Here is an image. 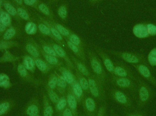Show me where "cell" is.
Masks as SVG:
<instances>
[{"label":"cell","instance_id":"27","mask_svg":"<svg viewBox=\"0 0 156 116\" xmlns=\"http://www.w3.org/2000/svg\"><path fill=\"white\" fill-rule=\"evenodd\" d=\"M57 75L58 80L57 84V87L58 91L61 94H63L66 91V89L68 86L67 82L64 79L62 75Z\"/></svg>","mask_w":156,"mask_h":116},{"label":"cell","instance_id":"8","mask_svg":"<svg viewBox=\"0 0 156 116\" xmlns=\"http://www.w3.org/2000/svg\"><path fill=\"white\" fill-rule=\"evenodd\" d=\"M132 66L144 79L156 87V78L152 75L148 65L138 64L132 65Z\"/></svg>","mask_w":156,"mask_h":116},{"label":"cell","instance_id":"33","mask_svg":"<svg viewBox=\"0 0 156 116\" xmlns=\"http://www.w3.org/2000/svg\"><path fill=\"white\" fill-rule=\"evenodd\" d=\"M16 29L15 27L10 26L4 33L2 36L3 40H12L16 36Z\"/></svg>","mask_w":156,"mask_h":116},{"label":"cell","instance_id":"49","mask_svg":"<svg viewBox=\"0 0 156 116\" xmlns=\"http://www.w3.org/2000/svg\"><path fill=\"white\" fill-rule=\"evenodd\" d=\"M63 116H74V115L71 110L66 108L63 112Z\"/></svg>","mask_w":156,"mask_h":116},{"label":"cell","instance_id":"25","mask_svg":"<svg viewBox=\"0 0 156 116\" xmlns=\"http://www.w3.org/2000/svg\"><path fill=\"white\" fill-rule=\"evenodd\" d=\"M23 65L28 71L34 72L35 68L34 59L33 57L26 55L24 57Z\"/></svg>","mask_w":156,"mask_h":116},{"label":"cell","instance_id":"7","mask_svg":"<svg viewBox=\"0 0 156 116\" xmlns=\"http://www.w3.org/2000/svg\"><path fill=\"white\" fill-rule=\"evenodd\" d=\"M112 95L117 103L127 108L128 110L135 109L133 100L125 93L118 89H114L112 90Z\"/></svg>","mask_w":156,"mask_h":116},{"label":"cell","instance_id":"18","mask_svg":"<svg viewBox=\"0 0 156 116\" xmlns=\"http://www.w3.org/2000/svg\"><path fill=\"white\" fill-rule=\"evenodd\" d=\"M97 53L102 59L104 65L106 69L110 73H112L114 68V64L107 55L101 50H97Z\"/></svg>","mask_w":156,"mask_h":116},{"label":"cell","instance_id":"51","mask_svg":"<svg viewBox=\"0 0 156 116\" xmlns=\"http://www.w3.org/2000/svg\"><path fill=\"white\" fill-rule=\"evenodd\" d=\"M6 28L7 27L0 21V33L5 32L6 31Z\"/></svg>","mask_w":156,"mask_h":116},{"label":"cell","instance_id":"45","mask_svg":"<svg viewBox=\"0 0 156 116\" xmlns=\"http://www.w3.org/2000/svg\"><path fill=\"white\" fill-rule=\"evenodd\" d=\"M126 116H146L145 112H143L142 109H134L133 110H128L126 112Z\"/></svg>","mask_w":156,"mask_h":116},{"label":"cell","instance_id":"46","mask_svg":"<svg viewBox=\"0 0 156 116\" xmlns=\"http://www.w3.org/2000/svg\"><path fill=\"white\" fill-rule=\"evenodd\" d=\"M38 10L45 15L49 16L50 15L49 8L44 3H41L38 6Z\"/></svg>","mask_w":156,"mask_h":116},{"label":"cell","instance_id":"32","mask_svg":"<svg viewBox=\"0 0 156 116\" xmlns=\"http://www.w3.org/2000/svg\"><path fill=\"white\" fill-rule=\"evenodd\" d=\"M13 104L10 101H3L0 103V116L4 115L12 108Z\"/></svg>","mask_w":156,"mask_h":116},{"label":"cell","instance_id":"24","mask_svg":"<svg viewBox=\"0 0 156 116\" xmlns=\"http://www.w3.org/2000/svg\"><path fill=\"white\" fill-rule=\"evenodd\" d=\"M40 53L45 61L52 66H54L57 67V68H59V67L61 66V63L58 58L55 56L47 54L42 51L41 47H40Z\"/></svg>","mask_w":156,"mask_h":116},{"label":"cell","instance_id":"15","mask_svg":"<svg viewBox=\"0 0 156 116\" xmlns=\"http://www.w3.org/2000/svg\"><path fill=\"white\" fill-rule=\"evenodd\" d=\"M71 59L76 69L81 74L87 78L89 77L91 75L90 74L86 66L83 62H82V61H80L79 59L76 58L73 55H71Z\"/></svg>","mask_w":156,"mask_h":116},{"label":"cell","instance_id":"1","mask_svg":"<svg viewBox=\"0 0 156 116\" xmlns=\"http://www.w3.org/2000/svg\"><path fill=\"white\" fill-rule=\"evenodd\" d=\"M154 90L144 80L139 77L137 81V90L135 99L136 107L142 109L145 107L154 96Z\"/></svg>","mask_w":156,"mask_h":116},{"label":"cell","instance_id":"35","mask_svg":"<svg viewBox=\"0 0 156 116\" xmlns=\"http://www.w3.org/2000/svg\"><path fill=\"white\" fill-rule=\"evenodd\" d=\"M41 48L42 51L47 54L59 58L53 47L51 46V45H49L46 43H42L41 44Z\"/></svg>","mask_w":156,"mask_h":116},{"label":"cell","instance_id":"9","mask_svg":"<svg viewBox=\"0 0 156 116\" xmlns=\"http://www.w3.org/2000/svg\"><path fill=\"white\" fill-rule=\"evenodd\" d=\"M133 33L135 36L140 39H144L151 37L149 30V22L139 23L134 26Z\"/></svg>","mask_w":156,"mask_h":116},{"label":"cell","instance_id":"11","mask_svg":"<svg viewBox=\"0 0 156 116\" xmlns=\"http://www.w3.org/2000/svg\"><path fill=\"white\" fill-rule=\"evenodd\" d=\"M83 108L88 116H95L96 114V105L93 98L88 97L83 100Z\"/></svg>","mask_w":156,"mask_h":116},{"label":"cell","instance_id":"37","mask_svg":"<svg viewBox=\"0 0 156 116\" xmlns=\"http://www.w3.org/2000/svg\"><path fill=\"white\" fill-rule=\"evenodd\" d=\"M37 27L36 24L33 22H28L26 25L25 30L26 32L29 35L35 34L37 31Z\"/></svg>","mask_w":156,"mask_h":116},{"label":"cell","instance_id":"42","mask_svg":"<svg viewBox=\"0 0 156 116\" xmlns=\"http://www.w3.org/2000/svg\"><path fill=\"white\" fill-rule=\"evenodd\" d=\"M16 11H17V15L19 16V18L23 19V20H26V21H29L30 20V16L28 14L26 10L21 7V6H17L16 8Z\"/></svg>","mask_w":156,"mask_h":116},{"label":"cell","instance_id":"2","mask_svg":"<svg viewBox=\"0 0 156 116\" xmlns=\"http://www.w3.org/2000/svg\"><path fill=\"white\" fill-rule=\"evenodd\" d=\"M112 81L117 87L128 91L134 100L136 98L137 90V82L131 78L121 77L113 75L112 77Z\"/></svg>","mask_w":156,"mask_h":116},{"label":"cell","instance_id":"6","mask_svg":"<svg viewBox=\"0 0 156 116\" xmlns=\"http://www.w3.org/2000/svg\"><path fill=\"white\" fill-rule=\"evenodd\" d=\"M114 54L125 62L132 65L143 64L148 65V62L145 55L142 53L124 52H115Z\"/></svg>","mask_w":156,"mask_h":116},{"label":"cell","instance_id":"44","mask_svg":"<svg viewBox=\"0 0 156 116\" xmlns=\"http://www.w3.org/2000/svg\"><path fill=\"white\" fill-rule=\"evenodd\" d=\"M69 41H70L72 43L74 44L79 48L83 49L81 41L79 36H77L76 35L74 34L70 35V36H69Z\"/></svg>","mask_w":156,"mask_h":116},{"label":"cell","instance_id":"30","mask_svg":"<svg viewBox=\"0 0 156 116\" xmlns=\"http://www.w3.org/2000/svg\"><path fill=\"white\" fill-rule=\"evenodd\" d=\"M19 59V57L13 55L9 51L6 50L5 51L2 56L0 57V63L13 62L17 61Z\"/></svg>","mask_w":156,"mask_h":116},{"label":"cell","instance_id":"19","mask_svg":"<svg viewBox=\"0 0 156 116\" xmlns=\"http://www.w3.org/2000/svg\"><path fill=\"white\" fill-rule=\"evenodd\" d=\"M44 23L46 25L49 27L51 33L55 38V41H56L58 43L60 44L61 45H64V42L63 41V36L60 34V33L58 31V30L53 26L50 21H43Z\"/></svg>","mask_w":156,"mask_h":116},{"label":"cell","instance_id":"38","mask_svg":"<svg viewBox=\"0 0 156 116\" xmlns=\"http://www.w3.org/2000/svg\"><path fill=\"white\" fill-rule=\"evenodd\" d=\"M67 105L66 98L65 97L60 98L58 102L56 104V110L58 112H62L66 109Z\"/></svg>","mask_w":156,"mask_h":116},{"label":"cell","instance_id":"39","mask_svg":"<svg viewBox=\"0 0 156 116\" xmlns=\"http://www.w3.org/2000/svg\"><path fill=\"white\" fill-rule=\"evenodd\" d=\"M58 76L57 74H51L48 78L47 87L50 89L55 90L56 88Z\"/></svg>","mask_w":156,"mask_h":116},{"label":"cell","instance_id":"26","mask_svg":"<svg viewBox=\"0 0 156 116\" xmlns=\"http://www.w3.org/2000/svg\"><path fill=\"white\" fill-rule=\"evenodd\" d=\"M3 6L5 9V12L9 14L11 16H14V17L18 16L17 15L16 8H15L12 4L10 2L7 0H4Z\"/></svg>","mask_w":156,"mask_h":116},{"label":"cell","instance_id":"40","mask_svg":"<svg viewBox=\"0 0 156 116\" xmlns=\"http://www.w3.org/2000/svg\"><path fill=\"white\" fill-rule=\"evenodd\" d=\"M38 30L40 31L41 33L44 35H47L50 36L51 38H53L55 40L54 36L51 33V31L49 29V27L44 23H40L38 25Z\"/></svg>","mask_w":156,"mask_h":116},{"label":"cell","instance_id":"54","mask_svg":"<svg viewBox=\"0 0 156 116\" xmlns=\"http://www.w3.org/2000/svg\"><path fill=\"white\" fill-rule=\"evenodd\" d=\"M151 12H152L154 14V15L156 17V9H152V10H151Z\"/></svg>","mask_w":156,"mask_h":116},{"label":"cell","instance_id":"28","mask_svg":"<svg viewBox=\"0 0 156 116\" xmlns=\"http://www.w3.org/2000/svg\"><path fill=\"white\" fill-rule=\"evenodd\" d=\"M44 116H53L54 110L46 95L44 97Z\"/></svg>","mask_w":156,"mask_h":116},{"label":"cell","instance_id":"10","mask_svg":"<svg viewBox=\"0 0 156 116\" xmlns=\"http://www.w3.org/2000/svg\"><path fill=\"white\" fill-rule=\"evenodd\" d=\"M51 45L56 53L58 57L63 58L65 60L69 69H75V70L76 69L72 60L69 57L66 51L61 46L55 43H52L51 44Z\"/></svg>","mask_w":156,"mask_h":116},{"label":"cell","instance_id":"3","mask_svg":"<svg viewBox=\"0 0 156 116\" xmlns=\"http://www.w3.org/2000/svg\"><path fill=\"white\" fill-rule=\"evenodd\" d=\"M89 91L92 95L97 100L104 101L105 99L104 84L95 76L91 75L88 78Z\"/></svg>","mask_w":156,"mask_h":116},{"label":"cell","instance_id":"53","mask_svg":"<svg viewBox=\"0 0 156 116\" xmlns=\"http://www.w3.org/2000/svg\"><path fill=\"white\" fill-rule=\"evenodd\" d=\"M4 0H0V10L2 9V6L3 5Z\"/></svg>","mask_w":156,"mask_h":116},{"label":"cell","instance_id":"52","mask_svg":"<svg viewBox=\"0 0 156 116\" xmlns=\"http://www.w3.org/2000/svg\"><path fill=\"white\" fill-rule=\"evenodd\" d=\"M12 1L18 6H22L23 5V0H12Z\"/></svg>","mask_w":156,"mask_h":116},{"label":"cell","instance_id":"5","mask_svg":"<svg viewBox=\"0 0 156 116\" xmlns=\"http://www.w3.org/2000/svg\"><path fill=\"white\" fill-rule=\"evenodd\" d=\"M112 74L116 76L131 78L136 82H137L140 77L128 65L122 62L114 64Z\"/></svg>","mask_w":156,"mask_h":116},{"label":"cell","instance_id":"23","mask_svg":"<svg viewBox=\"0 0 156 116\" xmlns=\"http://www.w3.org/2000/svg\"><path fill=\"white\" fill-rule=\"evenodd\" d=\"M35 65L44 74H46L52 68V66L40 58H34Z\"/></svg>","mask_w":156,"mask_h":116},{"label":"cell","instance_id":"13","mask_svg":"<svg viewBox=\"0 0 156 116\" xmlns=\"http://www.w3.org/2000/svg\"><path fill=\"white\" fill-rule=\"evenodd\" d=\"M67 104L73 113L74 116H77L78 100L72 92L71 87L69 88L66 97Z\"/></svg>","mask_w":156,"mask_h":116},{"label":"cell","instance_id":"16","mask_svg":"<svg viewBox=\"0 0 156 116\" xmlns=\"http://www.w3.org/2000/svg\"><path fill=\"white\" fill-rule=\"evenodd\" d=\"M58 70L61 74V75H62L64 79L67 82L68 84L70 86L76 79V77L72 74L70 69L61 66L58 68Z\"/></svg>","mask_w":156,"mask_h":116},{"label":"cell","instance_id":"21","mask_svg":"<svg viewBox=\"0 0 156 116\" xmlns=\"http://www.w3.org/2000/svg\"><path fill=\"white\" fill-rule=\"evenodd\" d=\"M75 71H76L75 77L76 79L83 91L86 92H90L88 79H87L83 75L79 72L76 69H75Z\"/></svg>","mask_w":156,"mask_h":116},{"label":"cell","instance_id":"20","mask_svg":"<svg viewBox=\"0 0 156 116\" xmlns=\"http://www.w3.org/2000/svg\"><path fill=\"white\" fill-rule=\"evenodd\" d=\"M67 45L69 48L76 55L78 58H80L83 63H85L86 61V57L83 49L79 48L74 44L72 43L69 41H68Z\"/></svg>","mask_w":156,"mask_h":116},{"label":"cell","instance_id":"22","mask_svg":"<svg viewBox=\"0 0 156 116\" xmlns=\"http://www.w3.org/2000/svg\"><path fill=\"white\" fill-rule=\"evenodd\" d=\"M73 94L77 99L78 102H80L83 99V89L82 88L76 79L71 85Z\"/></svg>","mask_w":156,"mask_h":116},{"label":"cell","instance_id":"47","mask_svg":"<svg viewBox=\"0 0 156 116\" xmlns=\"http://www.w3.org/2000/svg\"><path fill=\"white\" fill-rule=\"evenodd\" d=\"M58 15L61 19L65 20L67 16V10L66 6L64 5L60 6L58 9Z\"/></svg>","mask_w":156,"mask_h":116},{"label":"cell","instance_id":"14","mask_svg":"<svg viewBox=\"0 0 156 116\" xmlns=\"http://www.w3.org/2000/svg\"><path fill=\"white\" fill-rule=\"evenodd\" d=\"M17 71L20 77L24 80L35 85H37L39 84L38 81L34 79V78L29 74L27 69L25 67L23 64H19L18 65L17 67Z\"/></svg>","mask_w":156,"mask_h":116},{"label":"cell","instance_id":"43","mask_svg":"<svg viewBox=\"0 0 156 116\" xmlns=\"http://www.w3.org/2000/svg\"><path fill=\"white\" fill-rule=\"evenodd\" d=\"M147 62L152 67L156 66V47L152 49L147 57Z\"/></svg>","mask_w":156,"mask_h":116},{"label":"cell","instance_id":"36","mask_svg":"<svg viewBox=\"0 0 156 116\" xmlns=\"http://www.w3.org/2000/svg\"><path fill=\"white\" fill-rule=\"evenodd\" d=\"M51 23L53 25V26L58 30V32L60 33V34L62 36H65V37H69L70 36V32L68 30L66 27H64L61 25L59 24L56 23H53L51 22Z\"/></svg>","mask_w":156,"mask_h":116},{"label":"cell","instance_id":"34","mask_svg":"<svg viewBox=\"0 0 156 116\" xmlns=\"http://www.w3.org/2000/svg\"><path fill=\"white\" fill-rule=\"evenodd\" d=\"M0 87L5 89L11 87L10 78L5 74H0Z\"/></svg>","mask_w":156,"mask_h":116},{"label":"cell","instance_id":"17","mask_svg":"<svg viewBox=\"0 0 156 116\" xmlns=\"http://www.w3.org/2000/svg\"><path fill=\"white\" fill-rule=\"evenodd\" d=\"M26 50L33 58H39L40 57V47L34 42H28L27 43Z\"/></svg>","mask_w":156,"mask_h":116},{"label":"cell","instance_id":"31","mask_svg":"<svg viewBox=\"0 0 156 116\" xmlns=\"http://www.w3.org/2000/svg\"><path fill=\"white\" fill-rule=\"evenodd\" d=\"M0 21L6 27H10L12 22L11 15L5 11H0Z\"/></svg>","mask_w":156,"mask_h":116},{"label":"cell","instance_id":"4","mask_svg":"<svg viewBox=\"0 0 156 116\" xmlns=\"http://www.w3.org/2000/svg\"><path fill=\"white\" fill-rule=\"evenodd\" d=\"M90 65L94 75L104 84H105L106 80V73L102 65L101 61L96 54L91 51H88Z\"/></svg>","mask_w":156,"mask_h":116},{"label":"cell","instance_id":"48","mask_svg":"<svg viewBox=\"0 0 156 116\" xmlns=\"http://www.w3.org/2000/svg\"><path fill=\"white\" fill-rule=\"evenodd\" d=\"M23 2L26 5L33 6L36 4L37 0H23Z\"/></svg>","mask_w":156,"mask_h":116},{"label":"cell","instance_id":"29","mask_svg":"<svg viewBox=\"0 0 156 116\" xmlns=\"http://www.w3.org/2000/svg\"><path fill=\"white\" fill-rule=\"evenodd\" d=\"M18 43L11 40H0V51H6L10 48L17 47Z\"/></svg>","mask_w":156,"mask_h":116},{"label":"cell","instance_id":"12","mask_svg":"<svg viewBox=\"0 0 156 116\" xmlns=\"http://www.w3.org/2000/svg\"><path fill=\"white\" fill-rule=\"evenodd\" d=\"M28 116H39L40 104L37 98H33L29 102L26 110Z\"/></svg>","mask_w":156,"mask_h":116},{"label":"cell","instance_id":"41","mask_svg":"<svg viewBox=\"0 0 156 116\" xmlns=\"http://www.w3.org/2000/svg\"><path fill=\"white\" fill-rule=\"evenodd\" d=\"M46 89L47 91L48 94V98H49L50 101L52 103H54V104H56L58 102L59 99H60L59 96L54 91V90L50 89L48 87H47Z\"/></svg>","mask_w":156,"mask_h":116},{"label":"cell","instance_id":"50","mask_svg":"<svg viewBox=\"0 0 156 116\" xmlns=\"http://www.w3.org/2000/svg\"><path fill=\"white\" fill-rule=\"evenodd\" d=\"M105 108L104 106H102L99 108L97 113V116H104L105 114Z\"/></svg>","mask_w":156,"mask_h":116}]
</instances>
